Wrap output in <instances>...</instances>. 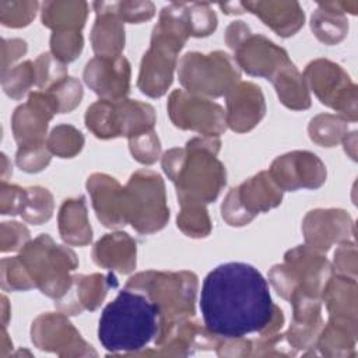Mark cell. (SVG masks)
Masks as SVG:
<instances>
[{
  "instance_id": "cell-8",
  "label": "cell",
  "mask_w": 358,
  "mask_h": 358,
  "mask_svg": "<svg viewBox=\"0 0 358 358\" xmlns=\"http://www.w3.org/2000/svg\"><path fill=\"white\" fill-rule=\"evenodd\" d=\"M225 39L236 50L241 67L252 76L271 77L288 63L287 53L262 35H252L248 25L235 21L227 28Z\"/></svg>"
},
{
  "instance_id": "cell-35",
  "label": "cell",
  "mask_w": 358,
  "mask_h": 358,
  "mask_svg": "<svg viewBox=\"0 0 358 358\" xmlns=\"http://www.w3.org/2000/svg\"><path fill=\"white\" fill-rule=\"evenodd\" d=\"M83 143L81 133L71 126H59L53 129L49 137L50 150L63 158L76 155L81 150Z\"/></svg>"
},
{
  "instance_id": "cell-41",
  "label": "cell",
  "mask_w": 358,
  "mask_h": 358,
  "mask_svg": "<svg viewBox=\"0 0 358 358\" xmlns=\"http://www.w3.org/2000/svg\"><path fill=\"white\" fill-rule=\"evenodd\" d=\"M336 264L340 273H343L345 277L355 278L357 273V252L354 242L345 241L343 245H340L338 250L336 252Z\"/></svg>"
},
{
  "instance_id": "cell-30",
  "label": "cell",
  "mask_w": 358,
  "mask_h": 358,
  "mask_svg": "<svg viewBox=\"0 0 358 358\" xmlns=\"http://www.w3.org/2000/svg\"><path fill=\"white\" fill-rule=\"evenodd\" d=\"M73 281L77 285V295L81 301V305L88 309H95L102 302L110 284L116 285V278L113 275L103 277L99 274H94L91 277L76 275Z\"/></svg>"
},
{
  "instance_id": "cell-9",
  "label": "cell",
  "mask_w": 358,
  "mask_h": 358,
  "mask_svg": "<svg viewBox=\"0 0 358 358\" xmlns=\"http://www.w3.org/2000/svg\"><path fill=\"white\" fill-rule=\"evenodd\" d=\"M185 39L172 31L155 25L151 48L144 55L138 77V88L150 96H161L172 83L176 53L182 49Z\"/></svg>"
},
{
  "instance_id": "cell-32",
  "label": "cell",
  "mask_w": 358,
  "mask_h": 358,
  "mask_svg": "<svg viewBox=\"0 0 358 358\" xmlns=\"http://www.w3.org/2000/svg\"><path fill=\"white\" fill-rule=\"evenodd\" d=\"M186 20L192 36H207L217 28V17L207 3H186Z\"/></svg>"
},
{
  "instance_id": "cell-34",
  "label": "cell",
  "mask_w": 358,
  "mask_h": 358,
  "mask_svg": "<svg viewBox=\"0 0 358 358\" xmlns=\"http://www.w3.org/2000/svg\"><path fill=\"white\" fill-rule=\"evenodd\" d=\"M49 98L52 99L56 112L64 113L70 112L76 105L80 103V99L83 96L81 85L74 78H63L62 81L56 83L49 88L48 92Z\"/></svg>"
},
{
  "instance_id": "cell-40",
  "label": "cell",
  "mask_w": 358,
  "mask_h": 358,
  "mask_svg": "<svg viewBox=\"0 0 358 358\" xmlns=\"http://www.w3.org/2000/svg\"><path fill=\"white\" fill-rule=\"evenodd\" d=\"M49 159L50 157L42 144L22 147L17 154V164L21 166V169L28 172H38L43 169Z\"/></svg>"
},
{
  "instance_id": "cell-19",
  "label": "cell",
  "mask_w": 358,
  "mask_h": 358,
  "mask_svg": "<svg viewBox=\"0 0 358 358\" xmlns=\"http://www.w3.org/2000/svg\"><path fill=\"white\" fill-rule=\"evenodd\" d=\"M227 123L236 131L250 130L264 115V99L260 88L252 83H242L228 94Z\"/></svg>"
},
{
  "instance_id": "cell-37",
  "label": "cell",
  "mask_w": 358,
  "mask_h": 358,
  "mask_svg": "<svg viewBox=\"0 0 358 358\" xmlns=\"http://www.w3.org/2000/svg\"><path fill=\"white\" fill-rule=\"evenodd\" d=\"M50 46L53 53L60 60L71 62L80 55L83 49V36L78 31L53 32L50 38Z\"/></svg>"
},
{
  "instance_id": "cell-5",
  "label": "cell",
  "mask_w": 358,
  "mask_h": 358,
  "mask_svg": "<svg viewBox=\"0 0 358 358\" xmlns=\"http://www.w3.org/2000/svg\"><path fill=\"white\" fill-rule=\"evenodd\" d=\"M124 206L127 221L138 232H155L161 229L169 211L165 206L164 183L159 175L141 171L131 176L124 189Z\"/></svg>"
},
{
  "instance_id": "cell-14",
  "label": "cell",
  "mask_w": 358,
  "mask_h": 358,
  "mask_svg": "<svg viewBox=\"0 0 358 358\" xmlns=\"http://www.w3.org/2000/svg\"><path fill=\"white\" fill-rule=\"evenodd\" d=\"M274 182L285 189L319 187L326 180V168L322 161L310 152H292L278 157L271 166Z\"/></svg>"
},
{
  "instance_id": "cell-38",
  "label": "cell",
  "mask_w": 358,
  "mask_h": 358,
  "mask_svg": "<svg viewBox=\"0 0 358 358\" xmlns=\"http://www.w3.org/2000/svg\"><path fill=\"white\" fill-rule=\"evenodd\" d=\"M130 150L134 158L143 164H152L159 155V141L152 130L130 137Z\"/></svg>"
},
{
  "instance_id": "cell-13",
  "label": "cell",
  "mask_w": 358,
  "mask_h": 358,
  "mask_svg": "<svg viewBox=\"0 0 358 358\" xmlns=\"http://www.w3.org/2000/svg\"><path fill=\"white\" fill-rule=\"evenodd\" d=\"M169 115L175 126L217 136L225 130V115L221 106L206 99L175 91L169 99Z\"/></svg>"
},
{
  "instance_id": "cell-2",
  "label": "cell",
  "mask_w": 358,
  "mask_h": 358,
  "mask_svg": "<svg viewBox=\"0 0 358 358\" xmlns=\"http://www.w3.org/2000/svg\"><path fill=\"white\" fill-rule=\"evenodd\" d=\"M161 324L159 306L144 292L126 287L103 308L98 338L112 352L140 351L157 336Z\"/></svg>"
},
{
  "instance_id": "cell-31",
  "label": "cell",
  "mask_w": 358,
  "mask_h": 358,
  "mask_svg": "<svg viewBox=\"0 0 358 358\" xmlns=\"http://www.w3.org/2000/svg\"><path fill=\"white\" fill-rule=\"evenodd\" d=\"M52 208H53L52 196L46 189L34 187V189H29V192H25L21 214H24L27 221H31L34 224H41L50 218Z\"/></svg>"
},
{
  "instance_id": "cell-36",
  "label": "cell",
  "mask_w": 358,
  "mask_h": 358,
  "mask_svg": "<svg viewBox=\"0 0 358 358\" xmlns=\"http://www.w3.org/2000/svg\"><path fill=\"white\" fill-rule=\"evenodd\" d=\"M36 1H0L1 21L8 27H24L35 17Z\"/></svg>"
},
{
  "instance_id": "cell-18",
  "label": "cell",
  "mask_w": 358,
  "mask_h": 358,
  "mask_svg": "<svg viewBox=\"0 0 358 358\" xmlns=\"http://www.w3.org/2000/svg\"><path fill=\"white\" fill-rule=\"evenodd\" d=\"M87 186L92 194V204L98 218L106 227L124 225L127 221L124 189L113 178L105 175H92Z\"/></svg>"
},
{
  "instance_id": "cell-33",
  "label": "cell",
  "mask_w": 358,
  "mask_h": 358,
  "mask_svg": "<svg viewBox=\"0 0 358 358\" xmlns=\"http://www.w3.org/2000/svg\"><path fill=\"white\" fill-rule=\"evenodd\" d=\"M178 227L189 236H206L210 231V221L206 210L197 203H182V213L178 215Z\"/></svg>"
},
{
  "instance_id": "cell-26",
  "label": "cell",
  "mask_w": 358,
  "mask_h": 358,
  "mask_svg": "<svg viewBox=\"0 0 358 358\" xmlns=\"http://www.w3.org/2000/svg\"><path fill=\"white\" fill-rule=\"evenodd\" d=\"M62 238L70 245H87L91 241V227L87 220L84 199L67 200L59 215Z\"/></svg>"
},
{
  "instance_id": "cell-7",
  "label": "cell",
  "mask_w": 358,
  "mask_h": 358,
  "mask_svg": "<svg viewBox=\"0 0 358 358\" xmlns=\"http://www.w3.org/2000/svg\"><path fill=\"white\" fill-rule=\"evenodd\" d=\"M126 287L145 289L144 294L159 306L162 323L168 312L179 315L193 313V302L197 288V278L193 273H141L130 278Z\"/></svg>"
},
{
  "instance_id": "cell-4",
  "label": "cell",
  "mask_w": 358,
  "mask_h": 358,
  "mask_svg": "<svg viewBox=\"0 0 358 358\" xmlns=\"http://www.w3.org/2000/svg\"><path fill=\"white\" fill-rule=\"evenodd\" d=\"M154 122L155 115L150 105L130 99L99 101L90 108L87 115L88 129L101 138L134 137L151 130Z\"/></svg>"
},
{
  "instance_id": "cell-16",
  "label": "cell",
  "mask_w": 358,
  "mask_h": 358,
  "mask_svg": "<svg viewBox=\"0 0 358 358\" xmlns=\"http://www.w3.org/2000/svg\"><path fill=\"white\" fill-rule=\"evenodd\" d=\"M306 241L320 250H327L331 243L348 241L354 235L352 221L341 210L310 211L303 224Z\"/></svg>"
},
{
  "instance_id": "cell-24",
  "label": "cell",
  "mask_w": 358,
  "mask_h": 358,
  "mask_svg": "<svg viewBox=\"0 0 358 358\" xmlns=\"http://www.w3.org/2000/svg\"><path fill=\"white\" fill-rule=\"evenodd\" d=\"M327 308L331 319L357 322V284L355 278L337 277L324 287Z\"/></svg>"
},
{
  "instance_id": "cell-15",
  "label": "cell",
  "mask_w": 358,
  "mask_h": 358,
  "mask_svg": "<svg viewBox=\"0 0 358 358\" xmlns=\"http://www.w3.org/2000/svg\"><path fill=\"white\" fill-rule=\"evenodd\" d=\"M84 78L98 95L108 101H119L129 92L130 66L122 56H98L87 63Z\"/></svg>"
},
{
  "instance_id": "cell-10",
  "label": "cell",
  "mask_w": 358,
  "mask_h": 358,
  "mask_svg": "<svg viewBox=\"0 0 358 358\" xmlns=\"http://www.w3.org/2000/svg\"><path fill=\"white\" fill-rule=\"evenodd\" d=\"M25 259L34 264L35 281L43 294L57 298L69 291V271L77 266L76 255L71 250L55 245L49 236L42 235L28 245Z\"/></svg>"
},
{
  "instance_id": "cell-39",
  "label": "cell",
  "mask_w": 358,
  "mask_h": 358,
  "mask_svg": "<svg viewBox=\"0 0 358 358\" xmlns=\"http://www.w3.org/2000/svg\"><path fill=\"white\" fill-rule=\"evenodd\" d=\"M36 84L39 87L46 85H55L56 83L66 78V69L63 64H60L56 59H52L49 53L41 55V57L36 60Z\"/></svg>"
},
{
  "instance_id": "cell-11",
  "label": "cell",
  "mask_w": 358,
  "mask_h": 358,
  "mask_svg": "<svg viewBox=\"0 0 358 358\" xmlns=\"http://www.w3.org/2000/svg\"><path fill=\"white\" fill-rule=\"evenodd\" d=\"M305 74L322 103L352 122L357 120V87L338 64L316 60L308 66Z\"/></svg>"
},
{
  "instance_id": "cell-21",
  "label": "cell",
  "mask_w": 358,
  "mask_h": 358,
  "mask_svg": "<svg viewBox=\"0 0 358 358\" xmlns=\"http://www.w3.org/2000/svg\"><path fill=\"white\" fill-rule=\"evenodd\" d=\"M243 10L256 14L281 36L294 35L303 25V10L296 1H245Z\"/></svg>"
},
{
  "instance_id": "cell-17",
  "label": "cell",
  "mask_w": 358,
  "mask_h": 358,
  "mask_svg": "<svg viewBox=\"0 0 358 358\" xmlns=\"http://www.w3.org/2000/svg\"><path fill=\"white\" fill-rule=\"evenodd\" d=\"M56 112V108L48 94L35 92L29 102L20 106L14 115V133L21 145H38L46 131L48 120Z\"/></svg>"
},
{
  "instance_id": "cell-6",
  "label": "cell",
  "mask_w": 358,
  "mask_h": 358,
  "mask_svg": "<svg viewBox=\"0 0 358 358\" xmlns=\"http://www.w3.org/2000/svg\"><path fill=\"white\" fill-rule=\"evenodd\" d=\"M239 78V71L229 55L186 53L179 64L180 83L193 92L220 96L229 92Z\"/></svg>"
},
{
  "instance_id": "cell-22",
  "label": "cell",
  "mask_w": 358,
  "mask_h": 358,
  "mask_svg": "<svg viewBox=\"0 0 358 358\" xmlns=\"http://www.w3.org/2000/svg\"><path fill=\"white\" fill-rule=\"evenodd\" d=\"M94 260L99 266L129 273L136 266V243L127 234H108L95 245Z\"/></svg>"
},
{
  "instance_id": "cell-20",
  "label": "cell",
  "mask_w": 358,
  "mask_h": 358,
  "mask_svg": "<svg viewBox=\"0 0 358 358\" xmlns=\"http://www.w3.org/2000/svg\"><path fill=\"white\" fill-rule=\"evenodd\" d=\"M312 14L310 28L319 41L334 45L343 41L348 32L345 11L357 14L358 1H326L319 3Z\"/></svg>"
},
{
  "instance_id": "cell-27",
  "label": "cell",
  "mask_w": 358,
  "mask_h": 358,
  "mask_svg": "<svg viewBox=\"0 0 358 358\" xmlns=\"http://www.w3.org/2000/svg\"><path fill=\"white\" fill-rule=\"evenodd\" d=\"M271 81L277 88L280 99L288 108L305 109L310 105V98L302 81V77L291 62L285 63L271 77Z\"/></svg>"
},
{
  "instance_id": "cell-29",
  "label": "cell",
  "mask_w": 358,
  "mask_h": 358,
  "mask_svg": "<svg viewBox=\"0 0 358 358\" xmlns=\"http://www.w3.org/2000/svg\"><path fill=\"white\" fill-rule=\"evenodd\" d=\"M348 131V122L334 115H319L309 124L310 138L324 147H333Z\"/></svg>"
},
{
  "instance_id": "cell-23",
  "label": "cell",
  "mask_w": 358,
  "mask_h": 358,
  "mask_svg": "<svg viewBox=\"0 0 358 358\" xmlns=\"http://www.w3.org/2000/svg\"><path fill=\"white\" fill-rule=\"evenodd\" d=\"M88 13L85 1H45L42 4L43 25L60 31H78L84 27Z\"/></svg>"
},
{
  "instance_id": "cell-12",
  "label": "cell",
  "mask_w": 358,
  "mask_h": 358,
  "mask_svg": "<svg viewBox=\"0 0 358 358\" xmlns=\"http://www.w3.org/2000/svg\"><path fill=\"white\" fill-rule=\"evenodd\" d=\"M270 179L268 173L262 172L228 193L222 204V217L229 225H245L259 211L281 203V192Z\"/></svg>"
},
{
  "instance_id": "cell-3",
  "label": "cell",
  "mask_w": 358,
  "mask_h": 358,
  "mask_svg": "<svg viewBox=\"0 0 358 358\" xmlns=\"http://www.w3.org/2000/svg\"><path fill=\"white\" fill-rule=\"evenodd\" d=\"M220 141L193 138L186 150H171L164 155L166 175L178 183L180 203H210L225 185L224 166L215 159Z\"/></svg>"
},
{
  "instance_id": "cell-28",
  "label": "cell",
  "mask_w": 358,
  "mask_h": 358,
  "mask_svg": "<svg viewBox=\"0 0 358 358\" xmlns=\"http://www.w3.org/2000/svg\"><path fill=\"white\" fill-rule=\"evenodd\" d=\"M94 8L96 13H109L127 22H143L155 14V7L151 1H95Z\"/></svg>"
},
{
  "instance_id": "cell-1",
  "label": "cell",
  "mask_w": 358,
  "mask_h": 358,
  "mask_svg": "<svg viewBox=\"0 0 358 358\" xmlns=\"http://www.w3.org/2000/svg\"><path fill=\"white\" fill-rule=\"evenodd\" d=\"M200 310L206 329L227 340L264 331L282 322V312L271 301L262 273L241 262L220 264L207 274Z\"/></svg>"
},
{
  "instance_id": "cell-25",
  "label": "cell",
  "mask_w": 358,
  "mask_h": 358,
  "mask_svg": "<svg viewBox=\"0 0 358 358\" xmlns=\"http://www.w3.org/2000/svg\"><path fill=\"white\" fill-rule=\"evenodd\" d=\"M92 48L101 57H116L124 46L122 21L109 13H96L91 34Z\"/></svg>"
}]
</instances>
